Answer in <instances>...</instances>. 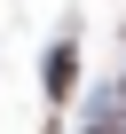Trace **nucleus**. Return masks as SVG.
Returning a JSON list of instances; mask_svg holds the SVG:
<instances>
[{
    "mask_svg": "<svg viewBox=\"0 0 126 134\" xmlns=\"http://www.w3.org/2000/svg\"><path fill=\"white\" fill-rule=\"evenodd\" d=\"M71 71H79V55L55 47V55H47V95H71Z\"/></svg>",
    "mask_w": 126,
    "mask_h": 134,
    "instance_id": "nucleus-1",
    "label": "nucleus"
}]
</instances>
